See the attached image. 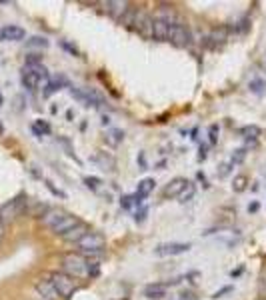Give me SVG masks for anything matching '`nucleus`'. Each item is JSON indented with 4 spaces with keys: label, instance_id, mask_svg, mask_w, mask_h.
<instances>
[{
    "label": "nucleus",
    "instance_id": "nucleus-1",
    "mask_svg": "<svg viewBox=\"0 0 266 300\" xmlns=\"http://www.w3.org/2000/svg\"><path fill=\"white\" fill-rule=\"evenodd\" d=\"M48 70L44 68L42 62H36V64H24L22 68V84L24 88L28 90H38L40 86H46L48 84Z\"/></svg>",
    "mask_w": 266,
    "mask_h": 300
},
{
    "label": "nucleus",
    "instance_id": "nucleus-2",
    "mask_svg": "<svg viewBox=\"0 0 266 300\" xmlns=\"http://www.w3.org/2000/svg\"><path fill=\"white\" fill-rule=\"evenodd\" d=\"M26 206H28L26 194H18V196L10 198L8 202H4L2 206H0V224H10L16 218H20V216L26 212Z\"/></svg>",
    "mask_w": 266,
    "mask_h": 300
},
{
    "label": "nucleus",
    "instance_id": "nucleus-3",
    "mask_svg": "<svg viewBox=\"0 0 266 300\" xmlns=\"http://www.w3.org/2000/svg\"><path fill=\"white\" fill-rule=\"evenodd\" d=\"M88 266L90 262L76 252H68L62 256V272L68 274L70 278H84L88 276Z\"/></svg>",
    "mask_w": 266,
    "mask_h": 300
},
{
    "label": "nucleus",
    "instance_id": "nucleus-4",
    "mask_svg": "<svg viewBox=\"0 0 266 300\" xmlns=\"http://www.w3.org/2000/svg\"><path fill=\"white\" fill-rule=\"evenodd\" d=\"M76 246H78V250H80L82 254L94 256V254H100L102 250H104L106 238L100 234V232H92V230H90V232H86V234L76 242Z\"/></svg>",
    "mask_w": 266,
    "mask_h": 300
},
{
    "label": "nucleus",
    "instance_id": "nucleus-5",
    "mask_svg": "<svg viewBox=\"0 0 266 300\" xmlns=\"http://www.w3.org/2000/svg\"><path fill=\"white\" fill-rule=\"evenodd\" d=\"M50 282H52V286L56 288L58 296L64 298V300L72 298L74 292L78 290L74 278H70L68 274H64V272H52V274H50Z\"/></svg>",
    "mask_w": 266,
    "mask_h": 300
},
{
    "label": "nucleus",
    "instance_id": "nucleus-6",
    "mask_svg": "<svg viewBox=\"0 0 266 300\" xmlns=\"http://www.w3.org/2000/svg\"><path fill=\"white\" fill-rule=\"evenodd\" d=\"M192 36H190V30L186 26H182L180 22L170 26V32H168V42H172L176 48H186L190 44Z\"/></svg>",
    "mask_w": 266,
    "mask_h": 300
},
{
    "label": "nucleus",
    "instance_id": "nucleus-7",
    "mask_svg": "<svg viewBox=\"0 0 266 300\" xmlns=\"http://www.w3.org/2000/svg\"><path fill=\"white\" fill-rule=\"evenodd\" d=\"M152 26H154V18L148 12H144V10H138L136 12V20H134V28L140 36H144V38H152Z\"/></svg>",
    "mask_w": 266,
    "mask_h": 300
},
{
    "label": "nucleus",
    "instance_id": "nucleus-8",
    "mask_svg": "<svg viewBox=\"0 0 266 300\" xmlns=\"http://www.w3.org/2000/svg\"><path fill=\"white\" fill-rule=\"evenodd\" d=\"M188 250H190V244H184V242H164L154 248V254L156 256H176V254L188 252Z\"/></svg>",
    "mask_w": 266,
    "mask_h": 300
},
{
    "label": "nucleus",
    "instance_id": "nucleus-9",
    "mask_svg": "<svg viewBox=\"0 0 266 300\" xmlns=\"http://www.w3.org/2000/svg\"><path fill=\"white\" fill-rule=\"evenodd\" d=\"M102 6H104V10L112 16L114 20H118L120 22V18L126 14V10L130 8V4L128 2H122V0H108V2H102Z\"/></svg>",
    "mask_w": 266,
    "mask_h": 300
},
{
    "label": "nucleus",
    "instance_id": "nucleus-10",
    "mask_svg": "<svg viewBox=\"0 0 266 300\" xmlns=\"http://www.w3.org/2000/svg\"><path fill=\"white\" fill-rule=\"evenodd\" d=\"M34 288H36V292H38L44 300H60V296H58V292H56V288L52 286L50 280H44V278L36 280V282H34Z\"/></svg>",
    "mask_w": 266,
    "mask_h": 300
},
{
    "label": "nucleus",
    "instance_id": "nucleus-11",
    "mask_svg": "<svg viewBox=\"0 0 266 300\" xmlns=\"http://www.w3.org/2000/svg\"><path fill=\"white\" fill-rule=\"evenodd\" d=\"M66 214H68V212H66V210H62V208H48L46 212H44V216H42V224L44 226H48V228H54L56 224H60V220L64 218V216Z\"/></svg>",
    "mask_w": 266,
    "mask_h": 300
},
{
    "label": "nucleus",
    "instance_id": "nucleus-12",
    "mask_svg": "<svg viewBox=\"0 0 266 300\" xmlns=\"http://www.w3.org/2000/svg\"><path fill=\"white\" fill-rule=\"evenodd\" d=\"M0 36H2V40L18 42V40H24L26 32H24V28L16 26V24H8V26H4V28H0Z\"/></svg>",
    "mask_w": 266,
    "mask_h": 300
},
{
    "label": "nucleus",
    "instance_id": "nucleus-13",
    "mask_svg": "<svg viewBox=\"0 0 266 300\" xmlns=\"http://www.w3.org/2000/svg\"><path fill=\"white\" fill-rule=\"evenodd\" d=\"M186 186H188V180L178 176V178H174V180H170V182H168V186L164 188V196H166V198H178V196H180V192L184 190Z\"/></svg>",
    "mask_w": 266,
    "mask_h": 300
},
{
    "label": "nucleus",
    "instance_id": "nucleus-14",
    "mask_svg": "<svg viewBox=\"0 0 266 300\" xmlns=\"http://www.w3.org/2000/svg\"><path fill=\"white\" fill-rule=\"evenodd\" d=\"M86 232H90V228L84 224V222H80V224H76L74 228H70L68 232H64V234L60 236L62 240H66V242H72V244H76L82 236L86 234Z\"/></svg>",
    "mask_w": 266,
    "mask_h": 300
},
{
    "label": "nucleus",
    "instance_id": "nucleus-15",
    "mask_svg": "<svg viewBox=\"0 0 266 300\" xmlns=\"http://www.w3.org/2000/svg\"><path fill=\"white\" fill-rule=\"evenodd\" d=\"M76 224H80V220L76 218L74 214H70V212H68V214H66L64 218L60 220V224H56V226L52 228V232H54L56 236H62L64 232H68V230H70V228H74Z\"/></svg>",
    "mask_w": 266,
    "mask_h": 300
},
{
    "label": "nucleus",
    "instance_id": "nucleus-16",
    "mask_svg": "<svg viewBox=\"0 0 266 300\" xmlns=\"http://www.w3.org/2000/svg\"><path fill=\"white\" fill-rule=\"evenodd\" d=\"M168 32H170V24L164 22L160 18H154V26H152V38L162 42V40H168Z\"/></svg>",
    "mask_w": 266,
    "mask_h": 300
},
{
    "label": "nucleus",
    "instance_id": "nucleus-17",
    "mask_svg": "<svg viewBox=\"0 0 266 300\" xmlns=\"http://www.w3.org/2000/svg\"><path fill=\"white\" fill-rule=\"evenodd\" d=\"M166 294H168V288H166V284H160V282H156V284H148L144 288V296L150 298V300H162Z\"/></svg>",
    "mask_w": 266,
    "mask_h": 300
},
{
    "label": "nucleus",
    "instance_id": "nucleus-18",
    "mask_svg": "<svg viewBox=\"0 0 266 300\" xmlns=\"http://www.w3.org/2000/svg\"><path fill=\"white\" fill-rule=\"evenodd\" d=\"M208 40L212 46H220L228 40V28L226 26H220V28H214L210 30V34H208Z\"/></svg>",
    "mask_w": 266,
    "mask_h": 300
},
{
    "label": "nucleus",
    "instance_id": "nucleus-19",
    "mask_svg": "<svg viewBox=\"0 0 266 300\" xmlns=\"http://www.w3.org/2000/svg\"><path fill=\"white\" fill-rule=\"evenodd\" d=\"M92 162L94 164H98L102 170H112L114 168V158L110 156V154H106V152H98L96 156H92Z\"/></svg>",
    "mask_w": 266,
    "mask_h": 300
},
{
    "label": "nucleus",
    "instance_id": "nucleus-20",
    "mask_svg": "<svg viewBox=\"0 0 266 300\" xmlns=\"http://www.w3.org/2000/svg\"><path fill=\"white\" fill-rule=\"evenodd\" d=\"M68 82H66V78L64 76H54V78H48V84L44 86L46 90H44V96H50L52 92H56V90H60L62 86H66Z\"/></svg>",
    "mask_w": 266,
    "mask_h": 300
},
{
    "label": "nucleus",
    "instance_id": "nucleus-21",
    "mask_svg": "<svg viewBox=\"0 0 266 300\" xmlns=\"http://www.w3.org/2000/svg\"><path fill=\"white\" fill-rule=\"evenodd\" d=\"M154 186H156V182L152 180V178H142L140 182H138V188H136V196H140V198H144V196H148L152 190H154Z\"/></svg>",
    "mask_w": 266,
    "mask_h": 300
},
{
    "label": "nucleus",
    "instance_id": "nucleus-22",
    "mask_svg": "<svg viewBox=\"0 0 266 300\" xmlns=\"http://www.w3.org/2000/svg\"><path fill=\"white\" fill-rule=\"evenodd\" d=\"M122 138H124V132L118 130V128H112L108 134H106V142H108L110 146H118V144L122 142Z\"/></svg>",
    "mask_w": 266,
    "mask_h": 300
},
{
    "label": "nucleus",
    "instance_id": "nucleus-23",
    "mask_svg": "<svg viewBox=\"0 0 266 300\" xmlns=\"http://www.w3.org/2000/svg\"><path fill=\"white\" fill-rule=\"evenodd\" d=\"M246 186H248V178L244 174L234 176V180H232V190H234V192H244Z\"/></svg>",
    "mask_w": 266,
    "mask_h": 300
},
{
    "label": "nucleus",
    "instance_id": "nucleus-24",
    "mask_svg": "<svg viewBox=\"0 0 266 300\" xmlns=\"http://www.w3.org/2000/svg\"><path fill=\"white\" fill-rule=\"evenodd\" d=\"M136 12H138V10H134V8H128V10H126V14L120 18V24H122V26H126V28H132V26H134V20H136Z\"/></svg>",
    "mask_w": 266,
    "mask_h": 300
},
{
    "label": "nucleus",
    "instance_id": "nucleus-25",
    "mask_svg": "<svg viewBox=\"0 0 266 300\" xmlns=\"http://www.w3.org/2000/svg\"><path fill=\"white\" fill-rule=\"evenodd\" d=\"M32 132H34L36 136H42V134H50V126H48L44 120H36L32 124Z\"/></svg>",
    "mask_w": 266,
    "mask_h": 300
},
{
    "label": "nucleus",
    "instance_id": "nucleus-26",
    "mask_svg": "<svg viewBox=\"0 0 266 300\" xmlns=\"http://www.w3.org/2000/svg\"><path fill=\"white\" fill-rule=\"evenodd\" d=\"M240 132H242V134H244L246 138H252V140H256V138L260 136V132H262V130H260L258 126H254V124H252V126H244Z\"/></svg>",
    "mask_w": 266,
    "mask_h": 300
},
{
    "label": "nucleus",
    "instance_id": "nucleus-27",
    "mask_svg": "<svg viewBox=\"0 0 266 300\" xmlns=\"http://www.w3.org/2000/svg\"><path fill=\"white\" fill-rule=\"evenodd\" d=\"M244 156H246V150H244V148H238V150H234V154L230 156L228 162H230L232 166H236V164H240V162L244 160Z\"/></svg>",
    "mask_w": 266,
    "mask_h": 300
},
{
    "label": "nucleus",
    "instance_id": "nucleus-28",
    "mask_svg": "<svg viewBox=\"0 0 266 300\" xmlns=\"http://www.w3.org/2000/svg\"><path fill=\"white\" fill-rule=\"evenodd\" d=\"M192 196H194V184H190V182H188V186L180 192L178 200H180V202H188V200H190Z\"/></svg>",
    "mask_w": 266,
    "mask_h": 300
},
{
    "label": "nucleus",
    "instance_id": "nucleus-29",
    "mask_svg": "<svg viewBox=\"0 0 266 300\" xmlns=\"http://www.w3.org/2000/svg\"><path fill=\"white\" fill-rule=\"evenodd\" d=\"M84 184H86L90 190H98V188H100V184H102V180L96 178V176H86V178H84Z\"/></svg>",
    "mask_w": 266,
    "mask_h": 300
},
{
    "label": "nucleus",
    "instance_id": "nucleus-30",
    "mask_svg": "<svg viewBox=\"0 0 266 300\" xmlns=\"http://www.w3.org/2000/svg\"><path fill=\"white\" fill-rule=\"evenodd\" d=\"M28 46H38V48H46L48 46V40L46 38H42V36H32L28 42H26Z\"/></svg>",
    "mask_w": 266,
    "mask_h": 300
},
{
    "label": "nucleus",
    "instance_id": "nucleus-31",
    "mask_svg": "<svg viewBox=\"0 0 266 300\" xmlns=\"http://www.w3.org/2000/svg\"><path fill=\"white\" fill-rule=\"evenodd\" d=\"M258 294H260V298H266V270H262V274L258 278Z\"/></svg>",
    "mask_w": 266,
    "mask_h": 300
},
{
    "label": "nucleus",
    "instance_id": "nucleus-32",
    "mask_svg": "<svg viewBox=\"0 0 266 300\" xmlns=\"http://www.w3.org/2000/svg\"><path fill=\"white\" fill-rule=\"evenodd\" d=\"M44 184H46V188H48V190H50V192H52L54 196H60V198H66V194H64V192H62L60 188H56V186L52 184V182H50V180H46V178H44Z\"/></svg>",
    "mask_w": 266,
    "mask_h": 300
},
{
    "label": "nucleus",
    "instance_id": "nucleus-33",
    "mask_svg": "<svg viewBox=\"0 0 266 300\" xmlns=\"http://www.w3.org/2000/svg\"><path fill=\"white\" fill-rule=\"evenodd\" d=\"M230 168H232V164H230V162H224V164L220 166V170H218V176H220V178H226L228 172H230Z\"/></svg>",
    "mask_w": 266,
    "mask_h": 300
},
{
    "label": "nucleus",
    "instance_id": "nucleus-34",
    "mask_svg": "<svg viewBox=\"0 0 266 300\" xmlns=\"http://www.w3.org/2000/svg\"><path fill=\"white\" fill-rule=\"evenodd\" d=\"M218 140V124H212L210 126V144H214Z\"/></svg>",
    "mask_w": 266,
    "mask_h": 300
},
{
    "label": "nucleus",
    "instance_id": "nucleus-35",
    "mask_svg": "<svg viewBox=\"0 0 266 300\" xmlns=\"http://www.w3.org/2000/svg\"><path fill=\"white\" fill-rule=\"evenodd\" d=\"M262 86H264L262 80H252V82H250V90H254V92H260Z\"/></svg>",
    "mask_w": 266,
    "mask_h": 300
},
{
    "label": "nucleus",
    "instance_id": "nucleus-36",
    "mask_svg": "<svg viewBox=\"0 0 266 300\" xmlns=\"http://www.w3.org/2000/svg\"><path fill=\"white\" fill-rule=\"evenodd\" d=\"M120 204H122V208H130L132 204H134V198H132V196H124Z\"/></svg>",
    "mask_w": 266,
    "mask_h": 300
},
{
    "label": "nucleus",
    "instance_id": "nucleus-37",
    "mask_svg": "<svg viewBox=\"0 0 266 300\" xmlns=\"http://www.w3.org/2000/svg\"><path fill=\"white\" fill-rule=\"evenodd\" d=\"M62 48H66V50H68V52H72V54H78L76 46H72V44H68V42H62Z\"/></svg>",
    "mask_w": 266,
    "mask_h": 300
},
{
    "label": "nucleus",
    "instance_id": "nucleus-38",
    "mask_svg": "<svg viewBox=\"0 0 266 300\" xmlns=\"http://www.w3.org/2000/svg\"><path fill=\"white\" fill-rule=\"evenodd\" d=\"M230 290H232V288H230V286H224V288H222V290H218V292H214V296H212V298H220V296H222V294H226V292H230Z\"/></svg>",
    "mask_w": 266,
    "mask_h": 300
},
{
    "label": "nucleus",
    "instance_id": "nucleus-39",
    "mask_svg": "<svg viewBox=\"0 0 266 300\" xmlns=\"http://www.w3.org/2000/svg\"><path fill=\"white\" fill-rule=\"evenodd\" d=\"M144 216H146V208H142V210L136 214V222H142V220H144Z\"/></svg>",
    "mask_w": 266,
    "mask_h": 300
},
{
    "label": "nucleus",
    "instance_id": "nucleus-40",
    "mask_svg": "<svg viewBox=\"0 0 266 300\" xmlns=\"http://www.w3.org/2000/svg\"><path fill=\"white\" fill-rule=\"evenodd\" d=\"M258 210V202H252L250 206H248V212H256Z\"/></svg>",
    "mask_w": 266,
    "mask_h": 300
},
{
    "label": "nucleus",
    "instance_id": "nucleus-41",
    "mask_svg": "<svg viewBox=\"0 0 266 300\" xmlns=\"http://www.w3.org/2000/svg\"><path fill=\"white\" fill-rule=\"evenodd\" d=\"M0 106H2V96H0Z\"/></svg>",
    "mask_w": 266,
    "mask_h": 300
},
{
    "label": "nucleus",
    "instance_id": "nucleus-42",
    "mask_svg": "<svg viewBox=\"0 0 266 300\" xmlns=\"http://www.w3.org/2000/svg\"><path fill=\"white\" fill-rule=\"evenodd\" d=\"M0 230H2V224H0ZM0 234H2V232H0Z\"/></svg>",
    "mask_w": 266,
    "mask_h": 300
},
{
    "label": "nucleus",
    "instance_id": "nucleus-43",
    "mask_svg": "<svg viewBox=\"0 0 266 300\" xmlns=\"http://www.w3.org/2000/svg\"><path fill=\"white\" fill-rule=\"evenodd\" d=\"M258 300H266V298H258Z\"/></svg>",
    "mask_w": 266,
    "mask_h": 300
},
{
    "label": "nucleus",
    "instance_id": "nucleus-44",
    "mask_svg": "<svg viewBox=\"0 0 266 300\" xmlns=\"http://www.w3.org/2000/svg\"><path fill=\"white\" fill-rule=\"evenodd\" d=\"M0 40H2V36H0Z\"/></svg>",
    "mask_w": 266,
    "mask_h": 300
}]
</instances>
